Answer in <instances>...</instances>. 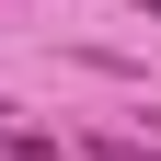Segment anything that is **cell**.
I'll return each instance as SVG.
<instances>
[{
	"label": "cell",
	"mask_w": 161,
	"mask_h": 161,
	"mask_svg": "<svg viewBox=\"0 0 161 161\" xmlns=\"http://www.w3.org/2000/svg\"><path fill=\"white\" fill-rule=\"evenodd\" d=\"M80 161H161V138H92Z\"/></svg>",
	"instance_id": "cell-1"
},
{
	"label": "cell",
	"mask_w": 161,
	"mask_h": 161,
	"mask_svg": "<svg viewBox=\"0 0 161 161\" xmlns=\"http://www.w3.org/2000/svg\"><path fill=\"white\" fill-rule=\"evenodd\" d=\"M127 12H161V0H127Z\"/></svg>",
	"instance_id": "cell-2"
},
{
	"label": "cell",
	"mask_w": 161,
	"mask_h": 161,
	"mask_svg": "<svg viewBox=\"0 0 161 161\" xmlns=\"http://www.w3.org/2000/svg\"><path fill=\"white\" fill-rule=\"evenodd\" d=\"M150 138H161V115H150Z\"/></svg>",
	"instance_id": "cell-3"
}]
</instances>
